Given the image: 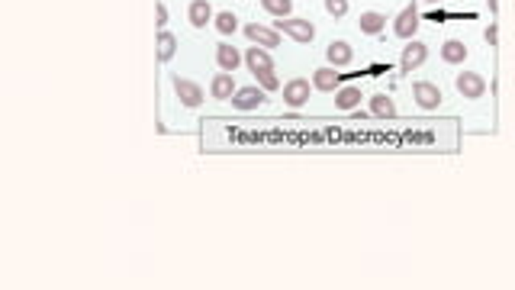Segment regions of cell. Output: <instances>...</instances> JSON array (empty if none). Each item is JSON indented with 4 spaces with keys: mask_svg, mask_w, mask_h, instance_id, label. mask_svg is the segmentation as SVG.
<instances>
[{
    "mask_svg": "<svg viewBox=\"0 0 515 290\" xmlns=\"http://www.w3.org/2000/svg\"><path fill=\"white\" fill-rule=\"evenodd\" d=\"M155 13H158V26H161V29H165V26H167V7H165V3H161V0H158V3H155Z\"/></svg>",
    "mask_w": 515,
    "mask_h": 290,
    "instance_id": "cell-26",
    "label": "cell"
},
{
    "mask_svg": "<svg viewBox=\"0 0 515 290\" xmlns=\"http://www.w3.org/2000/svg\"><path fill=\"white\" fill-rule=\"evenodd\" d=\"M490 10L496 13V10H499V0H490Z\"/></svg>",
    "mask_w": 515,
    "mask_h": 290,
    "instance_id": "cell-27",
    "label": "cell"
},
{
    "mask_svg": "<svg viewBox=\"0 0 515 290\" xmlns=\"http://www.w3.org/2000/svg\"><path fill=\"white\" fill-rule=\"evenodd\" d=\"M261 103H264V87H258V84L241 87V91L232 94V107L235 110H258Z\"/></svg>",
    "mask_w": 515,
    "mask_h": 290,
    "instance_id": "cell-9",
    "label": "cell"
},
{
    "mask_svg": "<svg viewBox=\"0 0 515 290\" xmlns=\"http://www.w3.org/2000/svg\"><path fill=\"white\" fill-rule=\"evenodd\" d=\"M325 58H329V65H332V68H348V65H351V58H354V52H351L348 42L335 39V42H329V49H325Z\"/></svg>",
    "mask_w": 515,
    "mask_h": 290,
    "instance_id": "cell-12",
    "label": "cell"
},
{
    "mask_svg": "<svg viewBox=\"0 0 515 290\" xmlns=\"http://www.w3.org/2000/svg\"><path fill=\"white\" fill-rule=\"evenodd\" d=\"M187 20H191V26H197V29H207V26L216 20L213 17V10H209V0H191Z\"/></svg>",
    "mask_w": 515,
    "mask_h": 290,
    "instance_id": "cell-11",
    "label": "cell"
},
{
    "mask_svg": "<svg viewBox=\"0 0 515 290\" xmlns=\"http://www.w3.org/2000/svg\"><path fill=\"white\" fill-rule=\"evenodd\" d=\"M177 52V39L174 33H167V29H158V58L161 61H171Z\"/></svg>",
    "mask_w": 515,
    "mask_h": 290,
    "instance_id": "cell-19",
    "label": "cell"
},
{
    "mask_svg": "<svg viewBox=\"0 0 515 290\" xmlns=\"http://www.w3.org/2000/svg\"><path fill=\"white\" fill-rule=\"evenodd\" d=\"M371 113L380 116V119H393V116H396V107H393V100L387 97V94H377V97L371 100Z\"/></svg>",
    "mask_w": 515,
    "mask_h": 290,
    "instance_id": "cell-20",
    "label": "cell"
},
{
    "mask_svg": "<svg viewBox=\"0 0 515 290\" xmlns=\"http://www.w3.org/2000/svg\"><path fill=\"white\" fill-rule=\"evenodd\" d=\"M325 13L335 20H341L345 13H348V0H325Z\"/></svg>",
    "mask_w": 515,
    "mask_h": 290,
    "instance_id": "cell-24",
    "label": "cell"
},
{
    "mask_svg": "<svg viewBox=\"0 0 515 290\" xmlns=\"http://www.w3.org/2000/svg\"><path fill=\"white\" fill-rule=\"evenodd\" d=\"M425 3H438V0H425Z\"/></svg>",
    "mask_w": 515,
    "mask_h": 290,
    "instance_id": "cell-28",
    "label": "cell"
},
{
    "mask_svg": "<svg viewBox=\"0 0 515 290\" xmlns=\"http://www.w3.org/2000/svg\"><path fill=\"white\" fill-rule=\"evenodd\" d=\"M341 81H345V78L338 75V68H316V71H313V87H316V91H322V94H332V91H338L341 87Z\"/></svg>",
    "mask_w": 515,
    "mask_h": 290,
    "instance_id": "cell-10",
    "label": "cell"
},
{
    "mask_svg": "<svg viewBox=\"0 0 515 290\" xmlns=\"http://www.w3.org/2000/svg\"><path fill=\"white\" fill-rule=\"evenodd\" d=\"M483 39L490 42V45H499V29H496V23L486 26V33H483Z\"/></svg>",
    "mask_w": 515,
    "mask_h": 290,
    "instance_id": "cell-25",
    "label": "cell"
},
{
    "mask_svg": "<svg viewBox=\"0 0 515 290\" xmlns=\"http://www.w3.org/2000/svg\"><path fill=\"white\" fill-rule=\"evenodd\" d=\"M425 58H428V45L425 42H409L406 49H403V55H399V68L403 71H416L419 65H425Z\"/></svg>",
    "mask_w": 515,
    "mask_h": 290,
    "instance_id": "cell-6",
    "label": "cell"
},
{
    "mask_svg": "<svg viewBox=\"0 0 515 290\" xmlns=\"http://www.w3.org/2000/svg\"><path fill=\"white\" fill-rule=\"evenodd\" d=\"M258 84H261V87H264V91H277V87H281V81H277V71L274 68H264V71H258Z\"/></svg>",
    "mask_w": 515,
    "mask_h": 290,
    "instance_id": "cell-23",
    "label": "cell"
},
{
    "mask_svg": "<svg viewBox=\"0 0 515 290\" xmlns=\"http://www.w3.org/2000/svg\"><path fill=\"white\" fill-rule=\"evenodd\" d=\"M245 36H248L255 45H261V49L274 52L277 45H281V33L277 29H267V26H258V23H248L245 26Z\"/></svg>",
    "mask_w": 515,
    "mask_h": 290,
    "instance_id": "cell-5",
    "label": "cell"
},
{
    "mask_svg": "<svg viewBox=\"0 0 515 290\" xmlns=\"http://www.w3.org/2000/svg\"><path fill=\"white\" fill-rule=\"evenodd\" d=\"M261 7H264L267 13H274L277 20H283V17H290L293 0H261Z\"/></svg>",
    "mask_w": 515,
    "mask_h": 290,
    "instance_id": "cell-22",
    "label": "cell"
},
{
    "mask_svg": "<svg viewBox=\"0 0 515 290\" xmlns=\"http://www.w3.org/2000/svg\"><path fill=\"white\" fill-rule=\"evenodd\" d=\"M357 103H361V87H354V84H345V87H338V91H335V107H338V110H354Z\"/></svg>",
    "mask_w": 515,
    "mask_h": 290,
    "instance_id": "cell-15",
    "label": "cell"
},
{
    "mask_svg": "<svg viewBox=\"0 0 515 290\" xmlns=\"http://www.w3.org/2000/svg\"><path fill=\"white\" fill-rule=\"evenodd\" d=\"M441 58L448 61V65H461L467 58V45L461 39H448L445 45H441Z\"/></svg>",
    "mask_w": 515,
    "mask_h": 290,
    "instance_id": "cell-18",
    "label": "cell"
},
{
    "mask_svg": "<svg viewBox=\"0 0 515 290\" xmlns=\"http://www.w3.org/2000/svg\"><path fill=\"white\" fill-rule=\"evenodd\" d=\"M357 26H361V33L364 36H377L383 26H387V20H383V13H377V10H367V13H361Z\"/></svg>",
    "mask_w": 515,
    "mask_h": 290,
    "instance_id": "cell-17",
    "label": "cell"
},
{
    "mask_svg": "<svg viewBox=\"0 0 515 290\" xmlns=\"http://www.w3.org/2000/svg\"><path fill=\"white\" fill-rule=\"evenodd\" d=\"M454 87H457V94L467 100H480L483 94H486V81H483V75H477V71H461V75L454 78Z\"/></svg>",
    "mask_w": 515,
    "mask_h": 290,
    "instance_id": "cell-2",
    "label": "cell"
},
{
    "mask_svg": "<svg viewBox=\"0 0 515 290\" xmlns=\"http://www.w3.org/2000/svg\"><path fill=\"white\" fill-rule=\"evenodd\" d=\"M412 97H416V103L422 110H435L441 103L438 84H432V81H416V84H412Z\"/></svg>",
    "mask_w": 515,
    "mask_h": 290,
    "instance_id": "cell-8",
    "label": "cell"
},
{
    "mask_svg": "<svg viewBox=\"0 0 515 290\" xmlns=\"http://www.w3.org/2000/svg\"><path fill=\"white\" fill-rule=\"evenodd\" d=\"M419 29V10L416 3H409V7H403L396 13V20H393V33L399 36V39H412Z\"/></svg>",
    "mask_w": 515,
    "mask_h": 290,
    "instance_id": "cell-3",
    "label": "cell"
},
{
    "mask_svg": "<svg viewBox=\"0 0 515 290\" xmlns=\"http://www.w3.org/2000/svg\"><path fill=\"white\" fill-rule=\"evenodd\" d=\"M216 58H219V65H223V71H235V68L245 61V58L239 55V49L235 45H229V42H223L216 49Z\"/></svg>",
    "mask_w": 515,
    "mask_h": 290,
    "instance_id": "cell-16",
    "label": "cell"
},
{
    "mask_svg": "<svg viewBox=\"0 0 515 290\" xmlns=\"http://www.w3.org/2000/svg\"><path fill=\"white\" fill-rule=\"evenodd\" d=\"M235 91H239V87H235L232 71H223V75H216L213 81H209V94H213V100H232Z\"/></svg>",
    "mask_w": 515,
    "mask_h": 290,
    "instance_id": "cell-13",
    "label": "cell"
},
{
    "mask_svg": "<svg viewBox=\"0 0 515 290\" xmlns=\"http://www.w3.org/2000/svg\"><path fill=\"white\" fill-rule=\"evenodd\" d=\"M213 23H216V29L223 36H232L235 29H239V20H235L232 10H223V13H216V20H213Z\"/></svg>",
    "mask_w": 515,
    "mask_h": 290,
    "instance_id": "cell-21",
    "label": "cell"
},
{
    "mask_svg": "<svg viewBox=\"0 0 515 290\" xmlns=\"http://www.w3.org/2000/svg\"><path fill=\"white\" fill-rule=\"evenodd\" d=\"M283 103H290V107L309 103V81L306 78H290V81L283 84Z\"/></svg>",
    "mask_w": 515,
    "mask_h": 290,
    "instance_id": "cell-7",
    "label": "cell"
},
{
    "mask_svg": "<svg viewBox=\"0 0 515 290\" xmlns=\"http://www.w3.org/2000/svg\"><path fill=\"white\" fill-rule=\"evenodd\" d=\"M274 29H277V33H283V36H290V39H297V42H313V39H316V26L309 23V20L283 17V20H277V23H274Z\"/></svg>",
    "mask_w": 515,
    "mask_h": 290,
    "instance_id": "cell-1",
    "label": "cell"
},
{
    "mask_svg": "<svg viewBox=\"0 0 515 290\" xmlns=\"http://www.w3.org/2000/svg\"><path fill=\"white\" fill-rule=\"evenodd\" d=\"M245 65H248L251 75H258V71H264V68H274V61H271V52H267V49L251 45V49L245 52Z\"/></svg>",
    "mask_w": 515,
    "mask_h": 290,
    "instance_id": "cell-14",
    "label": "cell"
},
{
    "mask_svg": "<svg viewBox=\"0 0 515 290\" xmlns=\"http://www.w3.org/2000/svg\"><path fill=\"white\" fill-rule=\"evenodd\" d=\"M174 94L187 110H197L200 103H203V87L193 84V81H187V78H181V75L174 78Z\"/></svg>",
    "mask_w": 515,
    "mask_h": 290,
    "instance_id": "cell-4",
    "label": "cell"
}]
</instances>
